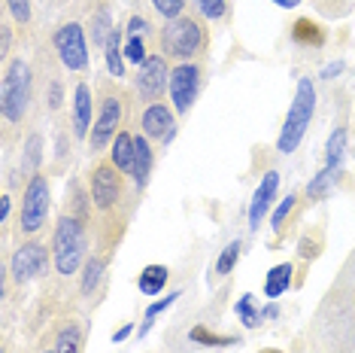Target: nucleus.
<instances>
[{"mask_svg":"<svg viewBox=\"0 0 355 353\" xmlns=\"http://www.w3.org/2000/svg\"><path fill=\"white\" fill-rule=\"evenodd\" d=\"M306 341L313 353H355V247L313 311Z\"/></svg>","mask_w":355,"mask_h":353,"instance_id":"f257e3e1","label":"nucleus"},{"mask_svg":"<svg viewBox=\"0 0 355 353\" xmlns=\"http://www.w3.org/2000/svg\"><path fill=\"white\" fill-rule=\"evenodd\" d=\"M313 113H316V88H313L310 76H301L297 79V88H295V98H292V104H288L282 131L277 138V152L292 156V152L301 147L306 128H310V122H313Z\"/></svg>","mask_w":355,"mask_h":353,"instance_id":"f03ea898","label":"nucleus"},{"mask_svg":"<svg viewBox=\"0 0 355 353\" xmlns=\"http://www.w3.org/2000/svg\"><path fill=\"white\" fill-rule=\"evenodd\" d=\"M85 250H88V238L83 220L79 216H61L52 235V259L58 274L64 277L76 274L79 265L85 262Z\"/></svg>","mask_w":355,"mask_h":353,"instance_id":"7ed1b4c3","label":"nucleus"},{"mask_svg":"<svg viewBox=\"0 0 355 353\" xmlns=\"http://www.w3.org/2000/svg\"><path fill=\"white\" fill-rule=\"evenodd\" d=\"M31 95H34V74L25 58H15L6 64L3 88H0V110H3L6 122H21L31 107Z\"/></svg>","mask_w":355,"mask_h":353,"instance_id":"20e7f679","label":"nucleus"},{"mask_svg":"<svg viewBox=\"0 0 355 353\" xmlns=\"http://www.w3.org/2000/svg\"><path fill=\"white\" fill-rule=\"evenodd\" d=\"M161 49H164L167 58L191 61L195 55L207 49V31L198 19L180 15V19L167 22V28L161 31Z\"/></svg>","mask_w":355,"mask_h":353,"instance_id":"39448f33","label":"nucleus"},{"mask_svg":"<svg viewBox=\"0 0 355 353\" xmlns=\"http://www.w3.org/2000/svg\"><path fill=\"white\" fill-rule=\"evenodd\" d=\"M46 216H49V180L46 174H34L28 180V189L21 195V213H19V229L25 235H37L46 226Z\"/></svg>","mask_w":355,"mask_h":353,"instance_id":"423d86ee","label":"nucleus"},{"mask_svg":"<svg viewBox=\"0 0 355 353\" xmlns=\"http://www.w3.org/2000/svg\"><path fill=\"white\" fill-rule=\"evenodd\" d=\"M116 165H94L92 180H88V189H92V204L98 213H112L122 202L125 189H122V176H119Z\"/></svg>","mask_w":355,"mask_h":353,"instance_id":"0eeeda50","label":"nucleus"},{"mask_svg":"<svg viewBox=\"0 0 355 353\" xmlns=\"http://www.w3.org/2000/svg\"><path fill=\"white\" fill-rule=\"evenodd\" d=\"M198 88H200V67L195 61H180L171 70V83H167L173 110L180 116L191 110V104H195V98H198Z\"/></svg>","mask_w":355,"mask_h":353,"instance_id":"6e6552de","label":"nucleus"},{"mask_svg":"<svg viewBox=\"0 0 355 353\" xmlns=\"http://www.w3.org/2000/svg\"><path fill=\"white\" fill-rule=\"evenodd\" d=\"M55 52L67 70H85L88 67V46H85V31L83 25L70 22L55 31Z\"/></svg>","mask_w":355,"mask_h":353,"instance_id":"1a4fd4ad","label":"nucleus"},{"mask_svg":"<svg viewBox=\"0 0 355 353\" xmlns=\"http://www.w3.org/2000/svg\"><path fill=\"white\" fill-rule=\"evenodd\" d=\"M49 250H46V244H37V240L21 244L19 250L12 253V262H10V274L15 284H31V280H37L43 274L46 265H49Z\"/></svg>","mask_w":355,"mask_h":353,"instance_id":"9d476101","label":"nucleus"},{"mask_svg":"<svg viewBox=\"0 0 355 353\" xmlns=\"http://www.w3.org/2000/svg\"><path fill=\"white\" fill-rule=\"evenodd\" d=\"M119 125H122V101L107 95V98L101 101L98 119H94V131L88 134V147H92V152H101L110 140H116Z\"/></svg>","mask_w":355,"mask_h":353,"instance_id":"9b49d317","label":"nucleus"},{"mask_svg":"<svg viewBox=\"0 0 355 353\" xmlns=\"http://www.w3.org/2000/svg\"><path fill=\"white\" fill-rule=\"evenodd\" d=\"M167 83H171V74H167L164 55H149L140 64V74H137V95H140V101L155 104V98L167 88Z\"/></svg>","mask_w":355,"mask_h":353,"instance_id":"f8f14e48","label":"nucleus"},{"mask_svg":"<svg viewBox=\"0 0 355 353\" xmlns=\"http://www.w3.org/2000/svg\"><path fill=\"white\" fill-rule=\"evenodd\" d=\"M173 110L167 107V104H149L146 110H143V134H146L149 140H171L173 138Z\"/></svg>","mask_w":355,"mask_h":353,"instance_id":"ddd939ff","label":"nucleus"},{"mask_svg":"<svg viewBox=\"0 0 355 353\" xmlns=\"http://www.w3.org/2000/svg\"><path fill=\"white\" fill-rule=\"evenodd\" d=\"M277 189H279V174L268 171V174H264V180L258 183L252 202H249V229H258L264 222V213L270 211L273 198H277Z\"/></svg>","mask_w":355,"mask_h":353,"instance_id":"4468645a","label":"nucleus"},{"mask_svg":"<svg viewBox=\"0 0 355 353\" xmlns=\"http://www.w3.org/2000/svg\"><path fill=\"white\" fill-rule=\"evenodd\" d=\"M92 113H94V101H92V88L85 83L76 85L73 92V134L76 138H85L88 125H92Z\"/></svg>","mask_w":355,"mask_h":353,"instance_id":"2eb2a0df","label":"nucleus"},{"mask_svg":"<svg viewBox=\"0 0 355 353\" xmlns=\"http://www.w3.org/2000/svg\"><path fill=\"white\" fill-rule=\"evenodd\" d=\"M292 274H295L292 262H279V265H273L268 274H264V299L277 302L279 295H286V293H288V286H292Z\"/></svg>","mask_w":355,"mask_h":353,"instance_id":"dca6fc26","label":"nucleus"},{"mask_svg":"<svg viewBox=\"0 0 355 353\" xmlns=\"http://www.w3.org/2000/svg\"><path fill=\"white\" fill-rule=\"evenodd\" d=\"M149 174H152V143L146 134H137L134 138V183L137 189H143L149 183Z\"/></svg>","mask_w":355,"mask_h":353,"instance_id":"f3484780","label":"nucleus"},{"mask_svg":"<svg viewBox=\"0 0 355 353\" xmlns=\"http://www.w3.org/2000/svg\"><path fill=\"white\" fill-rule=\"evenodd\" d=\"M292 40L301 49H322L325 46V28L313 19H297L292 25Z\"/></svg>","mask_w":355,"mask_h":353,"instance_id":"a211bd4d","label":"nucleus"},{"mask_svg":"<svg viewBox=\"0 0 355 353\" xmlns=\"http://www.w3.org/2000/svg\"><path fill=\"white\" fill-rule=\"evenodd\" d=\"M103 61H107V74L112 79H122L125 76V46H122V31H112L107 46H103Z\"/></svg>","mask_w":355,"mask_h":353,"instance_id":"6ab92c4d","label":"nucleus"},{"mask_svg":"<svg viewBox=\"0 0 355 353\" xmlns=\"http://www.w3.org/2000/svg\"><path fill=\"white\" fill-rule=\"evenodd\" d=\"M110 162L119 167L122 174H134V134L119 131L116 140H112V152H110Z\"/></svg>","mask_w":355,"mask_h":353,"instance_id":"aec40b11","label":"nucleus"},{"mask_svg":"<svg viewBox=\"0 0 355 353\" xmlns=\"http://www.w3.org/2000/svg\"><path fill=\"white\" fill-rule=\"evenodd\" d=\"M167 277H171V271H167L164 265H146V268L140 271L137 286H140V293L146 295V299H155V295H161V290L167 286Z\"/></svg>","mask_w":355,"mask_h":353,"instance_id":"412c9836","label":"nucleus"},{"mask_svg":"<svg viewBox=\"0 0 355 353\" xmlns=\"http://www.w3.org/2000/svg\"><path fill=\"white\" fill-rule=\"evenodd\" d=\"M343 156H346V128L337 125L328 138V147H325V165L322 167H343Z\"/></svg>","mask_w":355,"mask_h":353,"instance_id":"4be33fe9","label":"nucleus"},{"mask_svg":"<svg viewBox=\"0 0 355 353\" xmlns=\"http://www.w3.org/2000/svg\"><path fill=\"white\" fill-rule=\"evenodd\" d=\"M189 338L200 344V347H234L240 338L237 335H216V332H209V329L204 323H198V326H191V332H189Z\"/></svg>","mask_w":355,"mask_h":353,"instance_id":"5701e85b","label":"nucleus"},{"mask_svg":"<svg viewBox=\"0 0 355 353\" xmlns=\"http://www.w3.org/2000/svg\"><path fill=\"white\" fill-rule=\"evenodd\" d=\"M103 268H107V259H103V256H92V259L85 262V268H83V295H94V290H98V284L103 277Z\"/></svg>","mask_w":355,"mask_h":353,"instance_id":"b1692460","label":"nucleus"},{"mask_svg":"<svg viewBox=\"0 0 355 353\" xmlns=\"http://www.w3.org/2000/svg\"><path fill=\"white\" fill-rule=\"evenodd\" d=\"M55 353H83V326L79 323H67L58 335Z\"/></svg>","mask_w":355,"mask_h":353,"instance_id":"393cba45","label":"nucleus"},{"mask_svg":"<svg viewBox=\"0 0 355 353\" xmlns=\"http://www.w3.org/2000/svg\"><path fill=\"white\" fill-rule=\"evenodd\" d=\"M237 317H240V323H243L246 329H258V326H261L264 317H261V311H258L252 293H243V295H240V302H237Z\"/></svg>","mask_w":355,"mask_h":353,"instance_id":"a878e982","label":"nucleus"},{"mask_svg":"<svg viewBox=\"0 0 355 353\" xmlns=\"http://www.w3.org/2000/svg\"><path fill=\"white\" fill-rule=\"evenodd\" d=\"M240 253H243V240H231V244L219 253V259H216V277H228L240 259Z\"/></svg>","mask_w":355,"mask_h":353,"instance_id":"bb28decb","label":"nucleus"},{"mask_svg":"<svg viewBox=\"0 0 355 353\" xmlns=\"http://www.w3.org/2000/svg\"><path fill=\"white\" fill-rule=\"evenodd\" d=\"M112 22H110V10L107 6H101L98 13H94V19H92V40H94V46H107V40L112 34Z\"/></svg>","mask_w":355,"mask_h":353,"instance_id":"cd10ccee","label":"nucleus"},{"mask_svg":"<svg viewBox=\"0 0 355 353\" xmlns=\"http://www.w3.org/2000/svg\"><path fill=\"white\" fill-rule=\"evenodd\" d=\"M149 55H146V43H143V37H128L125 43V61L131 64H143Z\"/></svg>","mask_w":355,"mask_h":353,"instance_id":"c85d7f7f","label":"nucleus"},{"mask_svg":"<svg viewBox=\"0 0 355 353\" xmlns=\"http://www.w3.org/2000/svg\"><path fill=\"white\" fill-rule=\"evenodd\" d=\"M40 158H43V138H40V134H31L28 143H25V165L37 171Z\"/></svg>","mask_w":355,"mask_h":353,"instance_id":"c756f323","label":"nucleus"},{"mask_svg":"<svg viewBox=\"0 0 355 353\" xmlns=\"http://www.w3.org/2000/svg\"><path fill=\"white\" fill-rule=\"evenodd\" d=\"M152 6L164 15L167 22H173V19H180L182 10H185V0H152Z\"/></svg>","mask_w":355,"mask_h":353,"instance_id":"7c9ffc66","label":"nucleus"},{"mask_svg":"<svg viewBox=\"0 0 355 353\" xmlns=\"http://www.w3.org/2000/svg\"><path fill=\"white\" fill-rule=\"evenodd\" d=\"M195 3H198V10H200L204 19H222L225 10H228L225 0H195Z\"/></svg>","mask_w":355,"mask_h":353,"instance_id":"2f4dec72","label":"nucleus"},{"mask_svg":"<svg viewBox=\"0 0 355 353\" xmlns=\"http://www.w3.org/2000/svg\"><path fill=\"white\" fill-rule=\"evenodd\" d=\"M295 202H297V198H295V195H288L286 202H279V207L273 211V229H277V231H282V226H286V220L292 216Z\"/></svg>","mask_w":355,"mask_h":353,"instance_id":"473e14b6","label":"nucleus"},{"mask_svg":"<svg viewBox=\"0 0 355 353\" xmlns=\"http://www.w3.org/2000/svg\"><path fill=\"white\" fill-rule=\"evenodd\" d=\"M176 299H182V293H180V290H176V293H171V295H167V299H158V302H152L149 308H146V320H155L158 314H164L167 308H173V304H176Z\"/></svg>","mask_w":355,"mask_h":353,"instance_id":"72a5a7b5","label":"nucleus"},{"mask_svg":"<svg viewBox=\"0 0 355 353\" xmlns=\"http://www.w3.org/2000/svg\"><path fill=\"white\" fill-rule=\"evenodd\" d=\"M6 6H10L15 22H21V25L31 22V0H6Z\"/></svg>","mask_w":355,"mask_h":353,"instance_id":"f704fd0d","label":"nucleus"},{"mask_svg":"<svg viewBox=\"0 0 355 353\" xmlns=\"http://www.w3.org/2000/svg\"><path fill=\"white\" fill-rule=\"evenodd\" d=\"M146 31H149V22L140 19V15H134V19L128 22V37H146Z\"/></svg>","mask_w":355,"mask_h":353,"instance_id":"c9c22d12","label":"nucleus"},{"mask_svg":"<svg viewBox=\"0 0 355 353\" xmlns=\"http://www.w3.org/2000/svg\"><path fill=\"white\" fill-rule=\"evenodd\" d=\"M61 98H64L61 79H52V85H49V107H52V110H58V107H61Z\"/></svg>","mask_w":355,"mask_h":353,"instance_id":"e433bc0d","label":"nucleus"},{"mask_svg":"<svg viewBox=\"0 0 355 353\" xmlns=\"http://www.w3.org/2000/svg\"><path fill=\"white\" fill-rule=\"evenodd\" d=\"M343 74V61H331L325 70H322V79H334V76H340Z\"/></svg>","mask_w":355,"mask_h":353,"instance_id":"4c0bfd02","label":"nucleus"},{"mask_svg":"<svg viewBox=\"0 0 355 353\" xmlns=\"http://www.w3.org/2000/svg\"><path fill=\"white\" fill-rule=\"evenodd\" d=\"M316 247H319L316 240H313V244H310V238H304V240H301V256H304V259H313V256L319 253Z\"/></svg>","mask_w":355,"mask_h":353,"instance_id":"58836bf2","label":"nucleus"},{"mask_svg":"<svg viewBox=\"0 0 355 353\" xmlns=\"http://www.w3.org/2000/svg\"><path fill=\"white\" fill-rule=\"evenodd\" d=\"M131 332H134V323H125L122 329H116V332H112V341H116V344H119V341H125Z\"/></svg>","mask_w":355,"mask_h":353,"instance_id":"ea45409f","label":"nucleus"},{"mask_svg":"<svg viewBox=\"0 0 355 353\" xmlns=\"http://www.w3.org/2000/svg\"><path fill=\"white\" fill-rule=\"evenodd\" d=\"M10 202H12L10 195H3V198H0V222H6V220H10V207H12Z\"/></svg>","mask_w":355,"mask_h":353,"instance_id":"a19ab883","label":"nucleus"},{"mask_svg":"<svg viewBox=\"0 0 355 353\" xmlns=\"http://www.w3.org/2000/svg\"><path fill=\"white\" fill-rule=\"evenodd\" d=\"M261 317H264V320H277V317H279V304H277V302H270L268 308L261 311Z\"/></svg>","mask_w":355,"mask_h":353,"instance_id":"79ce46f5","label":"nucleus"},{"mask_svg":"<svg viewBox=\"0 0 355 353\" xmlns=\"http://www.w3.org/2000/svg\"><path fill=\"white\" fill-rule=\"evenodd\" d=\"M270 3L282 6V10H295V6H301V0H270Z\"/></svg>","mask_w":355,"mask_h":353,"instance_id":"37998d69","label":"nucleus"},{"mask_svg":"<svg viewBox=\"0 0 355 353\" xmlns=\"http://www.w3.org/2000/svg\"><path fill=\"white\" fill-rule=\"evenodd\" d=\"M10 25H3V55H10Z\"/></svg>","mask_w":355,"mask_h":353,"instance_id":"c03bdc74","label":"nucleus"},{"mask_svg":"<svg viewBox=\"0 0 355 353\" xmlns=\"http://www.w3.org/2000/svg\"><path fill=\"white\" fill-rule=\"evenodd\" d=\"M261 353H279V350H261Z\"/></svg>","mask_w":355,"mask_h":353,"instance_id":"a18cd8bd","label":"nucleus"},{"mask_svg":"<svg viewBox=\"0 0 355 353\" xmlns=\"http://www.w3.org/2000/svg\"><path fill=\"white\" fill-rule=\"evenodd\" d=\"M46 353H55V350H46Z\"/></svg>","mask_w":355,"mask_h":353,"instance_id":"49530a36","label":"nucleus"}]
</instances>
